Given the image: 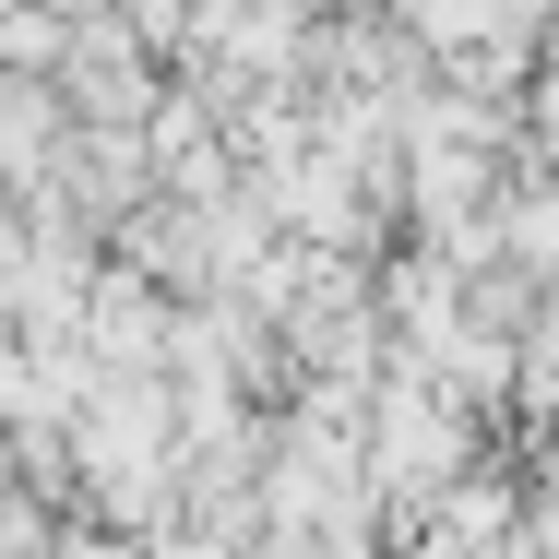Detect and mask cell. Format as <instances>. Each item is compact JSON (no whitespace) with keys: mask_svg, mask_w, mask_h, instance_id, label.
Listing matches in <instances>:
<instances>
[{"mask_svg":"<svg viewBox=\"0 0 559 559\" xmlns=\"http://www.w3.org/2000/svg\"><path fill=\"white\" fill-rule=\"evenodd\" d=\"M60 48H72L60 24H36V12H0V60H12V72H60Z\"/></svg>","mask_w":559,"mask_h":559,"instance_id":"cell-5","label":"cell"},{"mask_svg":"<svg viewBox=\"0 0 559 559\" xmlns=\"http://www.w3.org/2000/svg\"><path fill=\"white\" fill-rule=\"evenodd\" d=\"M167 322H179V298H167L155 274H131V262H96L72 345H84V357L119 381V369H167Z\"/></svg>","mask_w":559,"mask_h":559,"instance_id":"cell-1","label":"cell"},{"mask_svg":"<svg viewBox=\"0 0 559 559\" xmlns=\"http://www.w3.org/2000/svg\"><path fill=\"white\" fill-rule=\"evenodd\" d=\"M488 226H500V262H524L536 286L559 274V191H512V203H500Z\"/></svg>","mask_w":559,"mask_h":559,"instance_id":"cell-4","label":"cell"},{"mask_svg":"<svg viewBox=\"0 0 559 559\" xmlns=\"http://www.w3.org/2000/svg\"><path fill=\"white\" fill-rule=\"evenodd\" d=\"M60 72H72V96L108 119V131H143V108H155V72L131 60V36H119V24H84V36L60 48Z\"/></svg>","mask_w":559,"mask_h":559,"instance_id":"cell-3","label":"cell"},{"mask_svg":"<svg viewBox=\"0 0 559 559\" xmlns=\"http://www.w3.org/2000/svg\"><path fill=\"white\" fill-rule=\"evenodd\" d=\"M512 524H524V500H512L500 464H464L441 500H429V548H441V559H500V548H512Z\"/></svg>","mask_w":559,"mask_h":559,"instance_id":"cell-2","label":"cell"}]
</instances>
